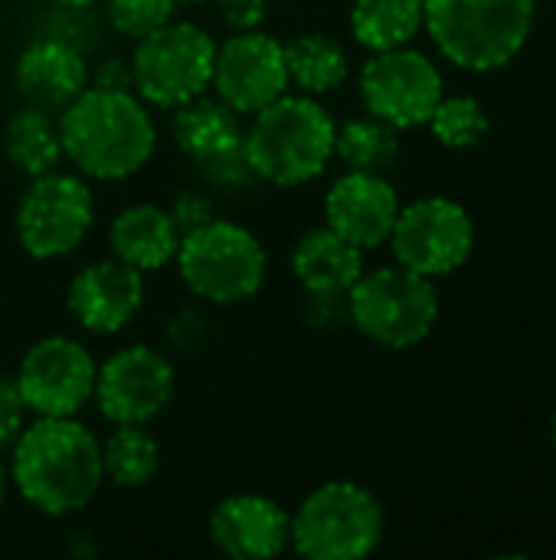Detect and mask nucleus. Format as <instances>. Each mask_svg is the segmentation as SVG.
<instances>
[{"instance_id":"423d86ee","label":"nucleus","mask_w":556,"mask_h":560,"mask_svg":"<svg viewBox=\"0 0 556 560\" xmlns=\"http://www.w3.org/2000/svg\"><path fill=\"white\" fill-rule=\"evenodd\" d=\"M177 276L203 302L239 305L265 282V249L259 236L233 220H210L180 236Z\"/></svg>"},{"instance_id":"72a5a7b5","label":"nucleus","mask_w":556,"mask_h":560,"mask_svg":"<svg viewBox=\"0 0 556 560\" xmlns=\"http://www.w3.org/2000/svg\"><path fill=\"white\" fill-rule=\"evenodd\" d=\"M92 85L98 89H118V92H131L134 89V75H131V59L121 56H108L95 66V72H88Z\"/></svg>"},{"instance_id":"412c9836","label":"nucleus","mask_w":556,"mask_h":560,"mask_svg":"<svg viewBox=\"0 0 556 560\" xmlns=\"http://www.w3.org/2000/svg\"><path fill=\"white\" fill-rule=\"evenodd\" d=\"M170 138L180 154H187L193 164L206 161L213 154H223L246 138L242 115L229 108L220 95H197L174 108L170 118Z\"/></svg>"},{"instance_id":"4468645a","label":"nucleus","mask_w":556,"mask_h":560,"mask_svg":"<svg viewBox=\"0 0 556 560\" xmlns=\"http://www.w3.org/2000/svg\"><path fill=\"white\" fill-rule=\"evenodd\" d=\"M216 95L239 115H256L288 92L285 43L262 30H239L216 46L213 82Z\"/></svg>"},{"instance_id":"9d476101","label":"nucleus","mask_w":556,"mask_h":560,"mask_svg":"<svg viewBox=\"0 0 556 560\" xmlns=\"http://www.w3.org/2000/svg\"><path fill=\"white\" fill-rule=\"evenodd\" d=\"M357 89L367 115L403 131L429 121L433 108L442 98V75L426 52L397 46L374 52L364 62Z\"/></svg>"},{"instance_id":"f03ea898","label":"nucleus","mask_w":556,"mask_h":560,"mask_svg":"<svg viewBox=\"0 0 556 560\" xmlns=\"http://www.w3.org/2000/svg\"><path fill=\"white\" fill-rule=\"evenodd\" d=\"M62 158L92 180H125L138 174L154 148L157 128L134 92L85 85L56 118Z\"/></svg>"},{"instance_id":"4be33fe9","label":"nucleus","mask_w":556,"mask_h":560,"mask_svg":"<svg viewBox=\"0 0 556 560\" xmlns=\"http://www.w3.org/2000/svg\"><path fill=\"white\" fill-rule=\"evenodd\" d=\"M3 151L10 158V164L26 177L49 174L66 161L56 118L33 105H23L20 112L10 115V121L3 128Z\"/></svg>"},{"instance_id":"f3484780","label":"nucleus","mask_w":556,"mask_h":560,"mask_svg":"<svg viewBox=\"0 0 556 560\" xmlns=\"http://www.w3.org/2000/svg\"><path fill=\"white\" fill-rule=\"evenodd\" d=\"M400 213V197L383 174L347 171L324 197V220L357 249H377L390 240Z\"/></svg>"},{"instance_id":"a211bd4d","label":"nucleus","mask_w":556,"mask_h":560,"mask_svg":"<svg viewBox=\"0 0 556 560\" xmlns=\"http://www.w3.org/2000/svg\"><path fill=\"white\" fill-rule=\"evenodd\" d=\"M16 92L26 105L43 112H62L85 85H88V66L85 56L66 43V39H36L29 43L13 69Z\"/></svg>"},{"instance_id":"7c9ffc66","label":"nucleus","mask_w":556,"mask_h":560,"mask_svg":"<svg viewBox=\"0 0 556 560\" xmlns=\"http://www.w3.org/2000/svg\"><path fill=\"white\" fill-rule=\"evenodd\" d=\"M26 417H29V410L23 404V394H20L16 381L0 377V453L10 450L20 440V433L26 427Z\"/></svg>"},{"instance_id":"5701e85b","label":"nucleus","mask_w":556,"mask_h":560,"mask_svg":"<svg viewBox=\"0 0 556 560\" xmlns=\"http://www.w3.org/2000/svg\"><path fill=\"white\" fill-rule=\"evenodd\" d=\"M288 85H298L305 95H328L347 79V49L331 33H301L285 43Z\"/></svg>"},{"instance_id":"aec40b11","label":"nucleus","mask_w":556,"mask_h":560,"mask_svg":"<svg viewBox=\"0 0 556 560\" xmlns=\"http://www.w3.org/2000/svg\"><path fill=\"white\" fill-rule=\"evenodd\" d=\"M292 272L308 295L351 292L364 276V249L347 243L331 226L308 230L292 249Z\"/></svg>"},{"instance_id":"ddd939ff","label":"nucleus","mask_w":556,"mask_h":560,"mask_svg":"<svg viewBox=\"0 0 556 560\" xmlns=\"http://www.w3.org/2000/svg\"><path fill=\"white\" fill-rule=\"evenodd\" d=\"M174 387V364L157 348L128 345L98 364L92 400L111 427H144L164 413Z\"/></svg>"},{"instance_id":"a878e982","label":"nucleus","mask_w":556,"mask_h":560,"mask_svg":"<svg viewBox=\"0 0 556 560\" xmlns=\"http://www.w3.org/2000/svg\"><path fill=\"white\" fill-rule=\"evenodd\" d=\"M334 154L344 161L347 171L383 174L400 158V131L374 115L351 118L334 135Z\"/></svg>"},{"instance_id":"cd10ccee","label":"nucleus","mask_w":556,"mask_h":560,"mask_svg":"<svg viewBox=\"0 0 556 560\" xmlns=\"http://www.w3.org/2000/svg\"><path fill=\"white\" fill-rule=\"evenodd\" d=\"M105 10H108L111 26L121 36L141 39V36L154 33L157 26L170 23L180 7H177V0H105Z\"/></svg>"},{"instance_id":"0eeeda50","label":"nucleus","mask_w":556,"mask_h":560,"mask_svg":"<svg viewBox=\"0 0 556 560\" xmlns=\"http://www.w3.org/2000/svg\"><path fill=\"white\" fill-rule=\"evenodd\" d=\"M351 325L380 348L403 351L429 338L439 318L433 279L406 266H380L364 272L351 292Z\"/></svg>"},{"instance_id":"4c0bfd02","label":"nucleus","mask_w":556,"mask_h":560,"mask_svg":"<svg viewBox=\"0 0 556 560\" xmlns=\"http://www.w3.org/2000/svg\"><path fill=\"white\" fill-rule=\"evenodd\" d=\"M554 443H556V417H554Z\"/></svg>"},{"instance_id":"6ab92c4d","label":"nucleus","mask_w":556,"mask_h":560,"mask_svg":"<svg viewBox=\"0 0 556 560\" xmlns=\"http://www.w3.org/2000/svg\"><path fill=\"white\" fill-rule=\"evenodd\" d=\"M108 246H111L115 259L134 266L138 272H154V269L174 262L180 233L164 207L131 203L121 213H115V220L108 226Z\"/></svg>"},{"instance_id":"c9c22d12","label":"nucleus","mask_w":556,"mask_h":560,"mask_svg":"<svg viewBox=\"0 0 556 560\" xmlns=\"http://www.w3.org/2000/svg\"><path fill=\"white\" fill-rule=\"evenodd\" d=\"M52 3H59V7H69V10H82V7H92L95 0H52Z\"/></svg>"},{"instance_id":"473e14b6","label":"nucleus","mask_w":556,"mask_h":560,"mask_svg":"<svg viewBox=\"0 0 556 560\" xmlns=\"http://www.w3.org/2000/svg\"><path fill=\"white\" fill-rule=\"evenodd\" d=\"M223 23L239 33V30H259L265 13H269V0H216Z\"/></svg>"},{"instance_id":"b1692460","label":"nucleus","mask_w":556,"mask_h":560,"mask_svg":"<svg viewBox=\"0 0 556 560\" xmlns=\"http://www.w3.org/2000/svg\"><path fill=\"white\" fill-rule=\"evenodd\" d=\"M419 30L423 0H354L351 7V33L370 52L410 46Z\"/></svg>"},{"instance_id":"6e6552de","label":"nucleus","mask_w":556,"mask_h":560,"mask_svg":"<svg viewBox=\"0 0 556 560\" xmlns=\"http://www.w3.org/2000/svg\"><path fill=\"white\" fill-rule=\"evenodd\" d=\"M216 43L213 36L184 20H170L154 33L134 39L131 75L138 98L154 108L174 112L177 105L203 95L213 82Z\"/></svg>"},{"instance_id":"bb28decb","label":"nucleus","mask_w":556,"mask_h":560,"mask_svg":"<svg viewBox=\"0 0 556 560\" xmlns=\"http://www.w3.org/2000/svg\"><path fill=\"white\" fill-rule=\"evenodd\" d=\"M426 125L433 128L436 141H442L446 148H475L488 135V115L469 95H452V98L442 95Z\"/></svg>"},{"instance_id":"20e7f679","label":"nucleus","mask_w":556,"mask_h":560,"mask_svg":"<svg viewBox=\"0 0 556 560\" xmlns=\"http://www.w3.org/2000/svg\"><path fill=\"white\" fill-rule=\"evenodd\" d=\"M534 23V0H423V26L439 52L469 72L511 62Z\"/></svg>"},{"instance_id":"f8f14e48","label":"nucleus","mask_w":556,"mask_h":560,"mask_svg":"<svg viewBox=\"0 0 556 560\" xmlns=\"http://www.w3.org/2000/svg\"><path fill=\"white\" fill-rule=\"evenodd\" d=\"M98 364L92 351L66 335L29 345L16 368V387L33 417H75L95 394Z\"/></svg>"},{"instance_id":"393cba45","label":"nucleus","mask_w":556,"mask_h":560,"mask_svg":"<svg viewBox=\"0 0 556 560\" xmlns=\"http://www.w3.org/2000/svg\"><path fill=\"white\" fill-rule=\"evenodd\" d=\"M161 469V446L144 427H115L102 443V472L118 489H141Z\"/></svg>"},{"instance_id":"c756f323","label":"nucleus","mask_w":556,"mask_h":560,"mask_svg":"<svg viewBox=\"0 0 556 560\" xmlns=\"http://www.w3.org/2000/svg\"><path fill=\"white\" fill-rule=\"evenodd\" d=\"M167 213H170L177 233L187 236V233L200 230L203 223H210L216 217V203H213V197L206 190H180L174 197V203L167 207Z\"/></svg>"},{"instance_id":"9b49d317","label":"nucleus","mask_w":556,"mask_h":560,"mask_svg":"<svg viewBox=\"0 0 556 560\" xmlns=\"http://www.w3.org/2000/svg\"><path fill=\"white\" fill-rule=\"evenodd\" d=\"M390 243L400 266L436 279L465 266L475 246V226L462 203L446 197H426L410 207H400Z\"/></svg>"},{"instance_id":"e433bc0d","label":"nucleus","mask_w":556,"mask_h":560,"mask_svg":"<svg viewBox=\"0 0 556 560\" xmlns=\"http://www.w3.org/2000/svg\"><path fill=\"white\" fill-rule=\"evenodd\" d=\"M203 0H177V7H200Z\"/></svg>"},{"instance_id":"f257e3e1","label":"nucleus","mask_w":556,"mask_h":560,"mask_svg":"<svg viewBox=\"0 0 556 560\" xmlns=\"http://www.w3.org/2000/svg\"><path fill=\"white\" fill-rule=\"evenodd\" d=\"M10 482L39 515H75L105 482L102 443L75 417H36L10 446Z\"/></svg>"},{"instance_id":"39448f33","label":"nucleus","mask_w":556,"mask_h":560,"mask_svg":"<svg viewBox=\"0 0 556 560\" xmlns=\"http://www.w3.org/2000/svg\"><path fill=\"white\" fill-rule=\"evenodd\" d=\"M383 538V509L357 482L334 479L305 495L292 515V548L308 560H360Z\"/></svg>"},{"instance_id":"c85d7f7f","label":"nucleus","mask_w":556,"mask_h":560,"mask_svg":"<svg viewBox=\"0 0 556 560\" xmlns=\"http://www.w3.org/2000/svg\"><path fill=\"white\" fill-rule=\"evenodd\" d=\"M193 167L216 190H242V187H249L256 180V174L249 167V158H246V144H236V148H229L223 154L197 161Z\"/></svg>"},{"instance_id":"2f4dec72","label":"nucleus","mask_w":556,"mask_h":560,"mask_svg":"<svg viewBox=\"0 0 556 560\" xmlns=\"http://www.w3.org/2000/svg\"><path fill=\"white\" fill-rule=\"evenodd\" d=\"M305 318H308V325L318 328V331H338V328L351 325V302H347V292L308 295Z\"/></svg>"},{"instance_id":"f704fd0d","label":"nucleus","mask_w":556,"mask_h":560,"mask_svg":"<svg viewBox=\"0 0 556 560\" xmlns=\"http://www.w3.org/2000/svg\"><path fill=\"white\" fill-rule=\"evenodd\" d=\"M7 486H10V469H7L3 459H0V505H3V499H7Z\"/></svg>"},{"instance_id":"2eb2a0df","label":"nucleus","mask_w":556,"mask_h":560,"mask_svg":"<svg viewBox=\"0 0 556 560\" xmlns=\"http://www.w3.org/2000/svg\"><path fill=\"white\" fill-rule=\"evenodd\" d=\"M69 315L92 335H118L144 305V272L121 259H98L72 276L66 289Z\"/></svg>"},{"instance_id":"1a4fd4ad","label":"nucleus","mask_w":556,"mask_h":560,"mask_svg":"<svg viewBox=\"0 0 556 560\" xmlns=\"http://www.w3.org/2000/svg\"><path fill=\"white\" fill-rule=\"evenodd\" d=\"M95 223V197L82 174L49 171L29 177L20 194L13 230L26 256L46 262L72 256Z\"/></svg>"},{"instance_id":"7ed1b4c3","label":"nucleus","mask_w":556,"mask_h":560,"mask_svg":"<svg viewBox=\"0 0 556 560\" xmlns=\"http://www.w3.org/2000/svg\"><path fill=\"white\" fill-rule=\"evenodd\" d=\"M334 135L338 125L315 95L285 92L252 115L242 144L256 180L298 187L324 174L334 158Z\"/></svg>"},{"instance_id":"dca6fc26","label":"nucleus","mask_w":556,"mask_h":560,"mask_svg":"<svg viewBox=\"0 0 556 560\" xmlns=\"http://www.w3.org/2000/svg\"><path fill=\"white\" fill-rule=\"evenodd\" d=\"M213 545L233 560H272L292 548V515L265 495H226L210 515Z\"/></svg>"}]
</instances>
